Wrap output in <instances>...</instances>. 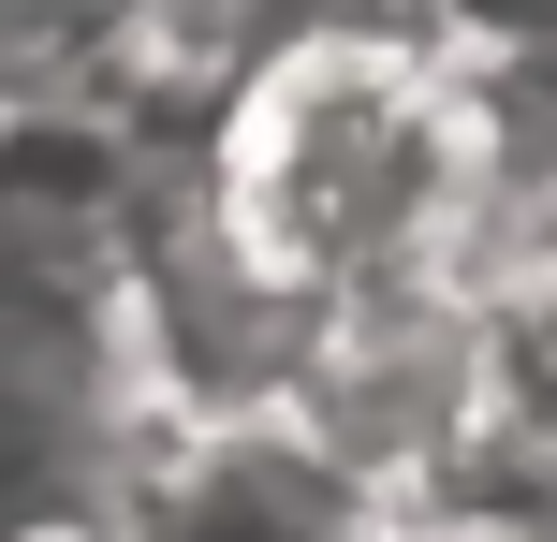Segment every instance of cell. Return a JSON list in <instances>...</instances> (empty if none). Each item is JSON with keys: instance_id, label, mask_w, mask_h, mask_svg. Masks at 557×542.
<instances>
[{"instance_id": "obj_1", "label": "cell", "mask_w": 557, "mask_h": 542, "mask_svg": "<svg viewBox=\"0 0 557 542\" xmlns=\"http://www.w3.org/2000/svg\"><path fill=\"white\" fill-rule=\"evenodd\" d=\"M206 250L264 279L278 308H396L455 293V220H470V88L425 29H352L308 15L206 103L191 162Z\"/></svg>"}, {"instance_id": "obj_2", "label": "cell", "mask_w": 557, "mask_h": 542, "mask_svg": "<svg viewBox=\"0 0 557 542\" xmlns=\"http://www.w3.org/2000/svg\"><path fill=\"white\" fill-rule=\"evenodd\" d=\"M88 542H382V499L294 411H206V426H147Z\"/></svg>"}, {"instance_id": "obj_3", "label": "cell", "mask_w": 557, "mask_h": 542, "mask_svg": "<svg viewBox=\"0 0 557 542\" xmlns=\"http://www.w3.org/2000/svg\"><path fill=\"white\" fill-rule=\"evenodd\" d=\"M455 308H470V426L557 484V250L455 293Z\"/></svg>"}]
</instances>
